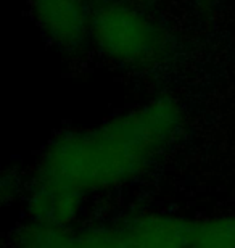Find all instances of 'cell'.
Segmentation results:
<instances>
[{
  "label": "cell",
  "mask_w": 235,
  "mask_h": 248,
  "mask_svg": "<svg viewBox=\"0 0 235 248\" xmlns=\"http://www.w3.org/2000/svg\"><path fill=\"white\" fill-rule=\"evenodd\" d=\"M181 127V110L169 97L150 100L100 126L66 132L50 143L39 161L34 188L81 202L147 170Z\"/></svg>",
  "instance_id": "obj_1"
},
{
  "label": "cell",
  "mask_w": 235,
  "mask_h": 248,
  "mask_svg": "<svg viewBox=\"0 0 235 248\" xmlns=\"http://www.w3.org/2000/svg\"><path fill=\"white\" fill-rule=\"evenodd\" d=\"M89 39L100 55L129 69L155 68L169 48L161 24L121 0L92 8Z\"/></svg>",
  "instance_id": "obj_2"
},
{
  "label": "cell",
  "mask_w": 235,
  "mask_h": 248,
  "mask_svg": "<svg viewBox=\"0 0 235 248\" xmlns=\"http://www.w3.org/2000/svg\"><path fill=\"white\" fill-rule=\"evenodd\" d=\"M190 227L177 217L148 215L113 229L68 234L63 248H186Z\"/></svg>",
  "instance_id": "obj_3"
},
{
  "label": "cell",
  "mask_w": 235,
  "mask_h": 248,
  "mask_svg": "<svg viewBox=\"0 0 235 248\" xmlns=\"http://www.w3.org/2000/svg\"><path fill=\"white\" fill-rule=\"evenodd\" d=\"M39 29L55 47L79 50L91 34L92 8L87 0H31Z\"/></svg>",
  "instance_id": "obj_4"
},
{
  "label": "cell",
  "mask_w": 235,
  "mask_h": 248,
  "mask_svg": "<svg viewBox=\"0 0 235 248\" xmlns=\"http://www.w3.org/2000/svg\"><path fill=\"white\" fill-rule=\"evenodd\" d=\"M186 248H235V217L192 226Z\"/></svg>",
  "instance_id": "obj_5"
}]
</instances>
